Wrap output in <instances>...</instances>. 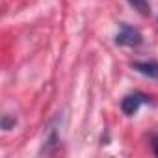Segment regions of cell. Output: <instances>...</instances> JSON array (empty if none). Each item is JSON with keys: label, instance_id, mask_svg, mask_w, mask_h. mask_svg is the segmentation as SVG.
<instances>
[{"label": "cell", "instance_id": "obj_1", "mask_svg": "<svg viewBox=\"0 0 158 158\" xmlns=\"http://www.w3.org/2000/svg\"><path fill=\"white\" fill-rule=\"evenodd\" d=\"M115 45L117 47H130V48H136V47H141L143 45V35L138 28L123 23L121 24V30L117 32L115 35Z\"/></svg>", "mask_w": 158, "mask_h": 158}, {"label": "cell", "instance_id": "obj_2", "mask_svg": "<svg viewBox=\"0 0 158 158\" xmlns=\"http://www.w3.org/2000/svg\"><path fill=\"white\" fill-rule=\"evenodd\" d=\"M147 102H151V97H149V95H145V93H141V91L128 93V95H125L123 101H121V112H123L127 117H132L134 114H138L139 106H141V104H147Z\"/></svg>", "mask_w": 158, "mask_h": 158}, {"label": "cell", "instance_id": "obj_3", "mask_svg": "<svg viewBox=\"0 0 158 158\" xmlns=\"http://www.w3.org/2000/svg\"><path fill=\"white\" fill-rule=\"evenodd\" d=\"M130 67L138 71L139 74L151 78V80H158V61L154 60H143V61H132Z\"/></svg>", "mask_w": 158, "mask_h": 158}, {"label": "cell", "instance_id": "obj_4", "mask_svg": "<svg viewBox=\"0 0 158 158\" xmlns=\"http://www.w3.org/2000/svg\"><path fill=\"white\" fill-rule=\"evenodd\" d=\"M58 147H60V134H58L56 130H52V132L48 134V138L45 139L43 149H41L39 152H41V154H50V152H54Z\"/></svg>", "mask_w": 158, "mask_h": 158}, {"label": "cell", "instance_id": "obj_5", "mask_svg": "<svg viewBox=\"0 0 158 158\" xmlns=\"http://www.w3.org/2000/svg\"><path fill=\"white\" fill-rule=\"evenodd\" d=\"M128 4L143 17H149L151 15V4H149V0H128Z\"/></svg>", "mask_w": 158, "mask_h": 158}, {"label": "cell", "instance_id": "obj_6", "mask_svg": "<svg viewBox=\"0 0 158 158\" xmlns=\"http://www.w3.org/2000/svg\"><path fill=\"white\" fill-rule=\"evenodd\" d=\"M0 125H2V130H11V128H15V125H17V117L15 115H10V114H4L2 115V119H0Z\"/></svg>", "mask_w": 158, "mask_h": 158}, {"label": "cell", "instance_id": "obj_7", "mask_svg": "<svg viewBox=\"0 0 158 158\" xmlns=\"http://www.w3.org/2000/svg\"><path fill=\"white\" fill-rule=\"evenodd\" d=\"M151 145H152L154 154L158 156V134H152V136H151Z\"/></svg>", "mask_w": 158, "mask_h": 158}]
</instances>
